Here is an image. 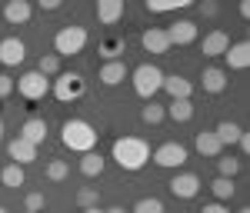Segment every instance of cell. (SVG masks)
<instances>
[{
  "label": "cell",
  "mask_w": 250,
  "mask_h": 213,
  "mask_svg": "<svg viewBox=\"0 0 250 213\" xmlns=\"http://www.w3.org/2000/svg\"><path fill=\"white\" fill-rule=\"evenodd\" d=\"M60 140H63V147H67V150L90 154V150L97 147V130L87 123V120L74 116V120H67V123L60 127Z\"/></svg>",
  "instance_id": "6da1fadb"
},
{
  "label": "cell",
  "mask_w": 250,
  "mask_h": 213,
  "mask_svg": "<svg viewBox=\"0 0 250 213\" xmlns=\"http://www.w3.org/2000/svg\"><path fill=\"white\" fill-rule=\"evenodd\" d=\"M114 160L124 170H140L150 160V147L140 136H120V140H114Z\"/></svg>",
  "instance_id": "7a4b0ae2"
},
{
  "label": "cell",
  "mask_w": 250,
  "mask_h": 213,
  "mask_svg": "<svg viewBox=\"0 0 250 213\" xmlns=\"http://www.w3.org/2000/svg\"><path fill=\"white\" fill-rule=\"evenodd\" d=\"M130 77H134L137 97H144V100H154V94L164 87V70H160L157 63H140Z\"/></svg>",
  "instance_id": "3957f363"
},
{
  "label": "cell",
  "mask_w": 250,
  "mask_h": 213,
  "mask_svg": "<svg viewBox=\"0 0 250 213\" xmlns=\"http://www.w3.org/2000/svg\"><path fill=\"white\" fill-rule=\"evenodd\" d=\"M87 47V30L77 27V23H70V27H60L57 37H54V50H57V57H74Z\"/></svg>",
  "instance_id": "277c9868"
},
{
  "label": "cell",
  "mask_w": 250,
  "mask_h": 213,
  "mask_svg": "<svg viewBox=\"0 0 250 213\" xmlns=\"http://www.w3.org/2000/svg\"><path fill=\"white\" fill-rule=\"evenodd\" d=\"M50 90H54V97L60 103H74V100H80L87 94V83H83L80 74H57V80L50 83Z\"/></svg>",
  "instance_id": "5b68a950"
},
{
  "label": "cell",
  "mask_w": 250,
  "mask_h": 213,
  "mask_svg": "<svg viewBox=\"0 0 250 213\" xmlns=\"http://www.w3.org/2000/svg\"><path fill=\"white\" fill-rule=\"evenodd\" d=\"M20 90V97L30 100V103H37V100H43L47 94H50V80L43 77V74H37V70H30V74H23V77L14 83Z\"/></svg>",
  "instance_id": "8992f818"
},
{
  "label": "cell",
  "mask_w": 250,
  "mask_h": 213,
  "mask_svg": "<svg viewBox=\"0 0 250 213\" xmlns=\"http://www.w3.org/2000/svg\"><path fill=\"white\" fill-rule=\"evenodd\" d=\"M154 163L157 167H184L187 163V147L184 143H177V140H170V143H160L154 150Z\"/></svg>",
  "instance_id": "52a82bcc"
},
{
  "label": "cell",
  "mask_w": 250,
  "mask_h": 213,
  "mask_svg": "<svg viewBox=\"0 0 250 213\" xmlns=\"http://www.w3.org/2000/svg\"><path fill=\"white\" fill-rule=\"evenodd\" d=\"M167 187H170V194L177 196V200H193V196L200 194V180H197V174H177Z\"/></svg>",
  "instance_id": "ba28073f"
},
{
  "label": "cell",
  "mask_w": 250,
  "mask_h": 213,
  "mask_svg": "<svg viewBox=\"0 0 250 213\" xmlns=\"http://www.w3.org/2000/svg\"><path fill=\"white\" fill-rule=\"evenodd\" d=\"M23 57H27L23 40H17V37L0 40V63H3V67H17V63H23Z\"/></svg>",
  "instance_id": "9c48e42d"
},
{
  "label": "cell",
  "mask_w": 250,
  "mask_h": 213,
  "mask_svg": "<svg viewBox=\"0 0 250 213\" xmlns=\"http://www.w3.org/2000/svg\"><path fill=\"white\" fill-rule=\"evenodd\" d=\"M167 40H170V47L173 43H177V47L193 43V40H197V23H193V20H177V23H170V27H167Z\"/></svg>",
  "instance_id": "30bf717a"
},
{
  "label": "cell",
  "mask_w": 250,
  "mask_h": 213,
  "mask_svg": "<svg viewBox=\"0 0 250 213\" xmlns=\"http://www.w3.org/2000/svg\"><path fill=\"white\" fill-rule=\"evenodd\" d=\"M140 43H144L147 54H167V50H170V40H167V30H164V27H150V30H144Z\"/></svg>",
  "instance_id": "8fae6325"
},
{
  "label": "cell",
  "mask_w": 250,
  "mask_h": 213,
  "mask_svg": "<svg viewBox=\"0 0 250 213\" xmlns=\"http://www.w3.org/2000/svg\"><path fill=\"white\" fill-rule=\"evenodd\" d=\"M7 154H10V160H14L17 167H23V163H34V160H37V147H30L27 140L14 136V140L7 143Z\"/></svg>",
  "instance_id": "7c38bea8"
},
{
  "label": "cell",
  "mask_w": 250,
  "mask_h": 213,
  "mask_svg": "<svg viewBox=\"0 0 250 213\" xmlns=\"http://www.w3.org/2000/svg\"><path fill=\"white\" fill-rule=\"evenodd\" d=\"M224 57H227V67H230V70H247V67H250V43H247V40L230 43Z\"/></svg>",
  "instance_id": "4fadbf2b"
},
{
  "label": "cell",
  "mask_w": 250,
  "mask_h": 213,
  "mask_svg": "<svg viewBox=\"0 0 250 213\" xmlns=\"http://www.w3.org/2000/svg\"><path fill=\"white\" fill-rule=\"evenodd\" d=\"M160 90H167L170 100H190L193 83L187 77H180V74H173V77H164V87H160Z\"/></svg>",
  "instance_id": "5bb4252c"
},
{
  "label": "cell",
  "mask_w": 250,
  "mask_h": 213,
  "mask_svg": "<svg viewBox=\"0 0 250 213\" xmlns=\"http://www.w3.org/2000/svg\"><path fill=\"white\" fill-rule=\"evenodd\" d=\"M20 140H27L30 147H40V143L47 140V123H43L40 116H30V120L20 127Z\"/></svg>",
  "instance_id": "9a60e30c"
},
{
  "label": "cell",
  "mask_w": 250,
  "mask_h": 213,
  "mask_svg": "<svg viewBox=\"0 0 250 213\" xmlns=\"http://www.w3.org/2000/svg\"><path fill=\"white\" fill-rule=\"evenodd\" d=\"M120 17H124V0H100L97 3V20L104 27H114Z\"/></svg>",
  "instance_id": "2e32d148"
},
{
  "label": "cell",
  "mask_w": 250,
  "mask_h": 213,
  "mask_svg": "<svg viewBox=\"0 0 250 213\" xmlns=\"http://www.w3.org/2000/svg\"><path fill=\"white\" fill-rule=\"evenodd\" d=\"M124 80H127V63H124V60H110V63L100 67V83H104V87H117V83H124Z\"/></svg>",
  "instance_id": "e0dca14e"
},
{
  "label": "cell",
  "mask_w": 250,
  "mask_h": 213,
  "mask_svg": "<svg viewBox=\"0 0 250 213\" xmlns=\"http://www.w3.org/2000/svg\"><path fill=\"white\" fill-rule=\"evenodd\" d=\"M200 83H204L207 94H224V90H227V70H220V67H207V70L200 74Z\"/></svg>",
  "instance_id": "ac0fdd59"
},
{
  "label": "cell",
  "mask_w": 250,
  "mask_h": 213,
  "mask_svg": "<svg viewBox=\"0 0 250 213\" xmlns=\"http://www.w3.org/2000/svg\"><path fill=\"white\" fill-rule=\"evenodd\" d=\"M193 147H197V154H200V156H220V150H224V143L217 140L213 130H200L197 140H193Z\"/></svg>",
  "instance_id": "d6986e66"
},
{
  "label": "cell",
  "mask_w": 250,
  "mask_h": 213,
  "mask_svg": "<svg viewBox=\"0 0 250 213\" xmlns=\"http://www.w3.org/2000/svg\"><path fill=\"white\" fill-rule=\"evenodd\" d=\"M227 47H230V40H227V34H224V30L207 34V37H204V43H200L204 57H220V54H227Z\"/></svg>",
  "instance_id": "ffe728a7"
},
{
  "label": "cell",
  "mask_w": 250,
  "mask_h": 213,
  "mask_svg": "<svg viewBox=\"0 0 250 213\" xmlns=\"http://www.w3.org/2000/svg\"><path fill=\"white\" fill-rule=\"evenodd\" d=\"M30 14H34V7H30L27 0H10V3L3 7L7 23H27V20H30Z\"/></svg>",
  "instance_id": "44dd1931"
},
{
  "label": "cell",
  "mask_w": 250,
  "mask_h": 213,
  "mask_svg": "<svg viewBox=\"0 0 250 213\" xmlns=\"http://www.w3.org/2000/svg\"><path fill=\"white\" fill-rule=\"evenodd\" d=\"M164 114L170 116V120H177V123H187L193 116V103L190 100H170V103L164 107Z\"/></svg>",
  "instance_id": "7402d4cb"
},
{
  "label": "cell",
  "mask_w": 250,
  "mask_h": 213,
  "mask_svg": "<svg viewBox=\"0 0 250 213\" xmlns=\"http://www.w3.org/2000/svg\"><path fill=\"white\" fill-rule=\"evenodd\" d=\"M104 163H107V160L90 150V154L80 156V174H83V176H100V174H104Z\"/></svg>",
  "instance_id": "603a6c76"
},
{
  "label": "cell",
  "mask_w": 250,
  "mask_h": 213,
  "mask_svg": "<svg viewBox=\"0 0 250 213\" xmlns=\"http://www.w3.org/2000/svg\"><path fill=\"white\" fill-rule=\"evenodd\" d=\"M213 134H217V140L227 147V143H237V136L244 134V130H240L237 123H230V120H224V123H217V130H213Z\"/></svg>",
  "instance_id": "cb8c5ba5"
},
{
  "label": "cell",
  "mask_w": 250,
  "mask_h": 213,
  "mask_svg": "<svg viewBox=\"0 0 250 213\" xmlns=\"http://www.w3.org/2000/svg\"><path fill=\"white\" fill-rule=\"evenodd\" d=\"M0 180H3V187H14V190L27 183V176H23V167H17V163L3 167V174H0Z\"/></svg>",
  "instance_id": "d4e9b609"
},
{
  "label": "cell",
  "mask_w": 250,
  "mask_h": 213,
  "mask_svg": "<svg viewBox=\"0 0 250 213\" xmlns=\"http://www.w3.org/2000/svg\"><path fill=\"white\" fill-rule=\"evenodd\" d=\"M100 54L107 57V63L117 60L120 54H124V40H120V37H104V40H100Z\"/></svg>",
  "instance_id": "484cf974"
},
{
  "label": "cell",
  "mask_w": 250,
  "mask_h": 213,
  "mask_svg": "<svg viewBox=\"0 0 250 213\" xmlns=\"http://www.w3.org/2000/svg\"><path fill=\"white\" fill-rule=\"evenodd\" d=\"M190 0H147V10L150 14H167V10H180V7H187Z\"/></svg>",
  "instance_id": "4316f807"
},
{
  "label": "cell",
  "mask_w": 250,
  "mask_h": 213,
  "mask_svg": "<svg viewBox=\"0 0 250 213\" xmlns=\"http://www.w3.org/2000/svg\"><path fill=\"white\" fill-rule=\"evenodd\" d=\"M210 190H213V196H217V200H230L237 187H233V180H227V176H217V180L210 183Z\"/></svg>",
  "instance_id": "83f0119b"
},
{
  "label": "cell",
  "mask_w": 250,
  "mask_h": 213,
  "mask_svg": "<svg viewBox=\"0 0 250 213\" xmlns=\"http://www.w3.org/2000/svg\"><path fill=\"white\" fill-rule=\"evenodd\" d=\"M37 74H43V77H57V74H60V57H57V54H47V57H40Z\"/></svg>",
  "instance_id": "f1b7e54d"
},
{
  "label": "cell",
  "mask_w": 250,
  "mask_h": 213,
  "mask_svg": "<svg viewBox=\"0 0 250 213\" xmlns=\"http://www.w3.org/2000/svg\"><path fill=\"white\" fill-rule=\"evenodd\" d=\"M164 107H160V103H154V100H147V107H144V110H140V120H144V123H150V127H154V123H160V120H164Z\"/></svg>",
  "instance_id": "f546056e"
},
{
  "label": "cell",
  "mask_w": 250,
  "mask_h": 213,
  "mask_svg": "<svg viewBox=\"0 0 250 213\" xmlns=\"http://www.w3.org/2000/svg\"><path fill=\"white\" fill-rule=\"evenodd\" d=\"M47 176H50L54 183H60V180H67V176H70V167H67L63 160H50V163H47Z\"/></svg>",
  "instance_id": "4dcf8cb0"
},
{
  "label": "cell",
  "mask_w": 250,
  "mask_h": 213,
  "mask_svg": "<svg viewBox=\"0 0 250 213\" xmlns=\"http://www.w3.org/2000/svg\"><path fill=\"white\" fill-rule=\"evenodd\" d=\"M97 200H100V194H97L94 187H83V190H77V207H80V210H90V207H97Z\"/></svg>",
  "instance_id": "1f68e13d"
},
{
  "label": "cell",
  "mask_w": 250,
  "mask_h": 213,
  "mask_svg": "<svg viewBox=\"0 0 250 213\" xmlns=\"http://www.w3.org/2000/svg\"><path fill=\"white\" fill-rule=\"evenodd\" d=\"M134 213H164V203L157 196H144V200H137Z\"/></svg>",
  "instance_id": "d6a6232c"
},
{
  "label": "cell",
  "mask_w": 250,
  "mask_h": 213,
  "mask_svg": "<svg viewBox=\"0 0 250 213\" xmlns=\"http://www.w3.org/2000/svg\"><path fill=\"white\" fill-rule=\"evenodd\" d=\"M217 167H220V176L233 180V176H237V170H240V160H233V156H224V160H217Z\"/></svg>",
  "instance_id": "836d02e7"
},
{
  "label": "cell",
  "mask_w": 250,
  "mask_h": 213,
  "mask_svg": "<svg viewBox=\"0 0 250 213\" xmlns=\"http://www.w3.org/2000/svg\"><path fill=\"white\" fill-rule=\"evenodd\" d=\"M43 194H27V200H23V207H27V213H40L43 210Z\"/></svg>",
  "instance_id": "e575fe53"
},
{
  "label": "cell",
  "mask_w": 250,
  "mask_h": 213,
  "mask_svg": "<svg viewBox=\"0 0 250 213\" xmlns=\"http://www.w3.org/2000/svg\"><path fill=\"white\" fill-rule=\"evenodd\" d=\"M10 94H14V80L7 77V74H0V100L10 97Z\"/></svg>",
  "instance_id": "d590c367"
},
{
  "label": "cell",
  "mask_w": 250,
  "mask_h": 213,
  "mask_svg": "<svg viewBox=\"0 0 250 213\" xmlns=\"http://www.w3.org/2000/svg\"><path fill=\"white\" fill-rule=\"evenodd\" d=\"M200 213H230V210H227L224 203H207V207H204Z\"/></svg>",
  "instance_id": "8d00e7d4"
},
{
  "label": "cell",
  "mask_w": 250,
  "mask_h": 213,
  "mask_svg": "<svg viewBox=\"0 0 250 213\" xmlns=\"http://www.w3.org/2000/svg\"><path fill=\"white\" fill-rule=\"evenodd\" d=\"M200 14H204V17H213V14H217V3H210V0L200 3Z\"/></svg>",
  "instance_id": "74e56055"
},
{
  "label": "cell",
  "mask_w": 250,
  "mask_h": 213,
  "mask_svg": "<svg viewBox=\"0 0 250 213\" xmlns=\"http://www.w3.org/2000/svg\"><path fill=\"white\" fill-rule=\"evenodd\" d=\"M237 143H240V150H244V154L250 150V136H247V134H240V136H237Z\"/></svg>",
  "instance_id": "f35d334b"
},
{
  "label": "cell",
  "mask_w": 250,
  "mask_h": 213,
  "mask_svg": "<svg viewBox=\"0 0 250 213\" xmlns=\"http://www.w3.org/2000/svg\"><path fill=\"white\" fill-rule=\"evenodd\" d=\"M40 7H43V10H57L60 0H40Z\"/></svg>",
  "instance_id": "ab89813d"
},
{
  "label": "cell",
  "mask_w": 250,
  "mask_h": 213,
  "mask_svg": "<svg viewBox=\"0 0 250 213\" xmlns=\"http://www.w3.org/2000/svg\"><path fill=\"white\" fill-rule=\"evenodd\" d=\"M104 213H124V207H110V210H104Z\"/></svg>",
  "instance_id": "60d3db41"
},
{
  "label": "cell",
  "mask_w": 250,
  "mask_h": 213,
  "mask_svg": "<svg viewBox=\"0 0 250 213\" xmlns=\"http://www.w3.org/2000/svg\"><path fill=\"white\" fill-rule=\"evenodd\" d=\"M83 213H104V210H100V207H90V210H83Z\"/></svg>",
  "instance_id": "b9f144b4"
},
{
  "label": "cell",
  "mask_w": 250,
  "mask_h": 213,
  "mask_svg": "<svg viewBox=\"0 0 250 213\" xmlns=\"http://www.w3.org/2000/svg\"><path fill=\"white\" fill-rule=\"evenodd\" d=\"M237 213H250V207H240V210H237Z\"/></svg>",
  "instance_id": "7bdbcfd3"
},
{
  "label": "cell",
  "mask_w": 250,
  "mask_h": 213,
  "mask_svg": "<svg viewBox=\"0 0 250 213\" xmlns=\"http://www.w3.org/2000/svg\"><path fill=\"white\" fill-rule=\"evenodd\" d=\"M0 140H3V120H0Z\"/></svg>",
  "instance_id": "ee69618b"
},
{
  "label": "cell",
  "mask_w": 250,
  "mask_h": 213,
  "mask_svg": "<svg viewBox=\"0 0 250 213\" xmlns=\"http://www.w3.org/2000/svg\"><path fill=\"white\" fill-rule=\"evenodd\" d=\"M0 213H7V210H3V207H0Z\"/></svg>",
  "instance_id": "f6af8a7d"
},
{
  "label": "cell",
  "mask_w": 250,
  "mask_h": 213,
  "mask_svg": "<svg viewBox=\"0 0 250 213\" xmlns=\"http://www.w3.org/2000/svg\"><path fill=\"white\" fill-rule=\"evenodd\" d=\"M23 213H27V210H23Z\"/></svg>",
  "instance_id": "bcb514c9"
}]
</instances>
